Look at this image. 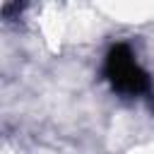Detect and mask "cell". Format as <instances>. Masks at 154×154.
Masks as SVG:
<instances>
[{"instance_id":"cell-1","label":"cell","mask_w":154,"mask_h":154,"mask_svg":"<svg viewBox=\"0 0 154 154\" xmlns=\"http://www.w3.org/2000/svg\"><path fill=\"white\" fill-rule=\"evenodd\" d=\"M103 75L111 87L125 96H137L149 89V75L137 65L128 43H113L106 53Z\"/></svg>"}]
</instances>
